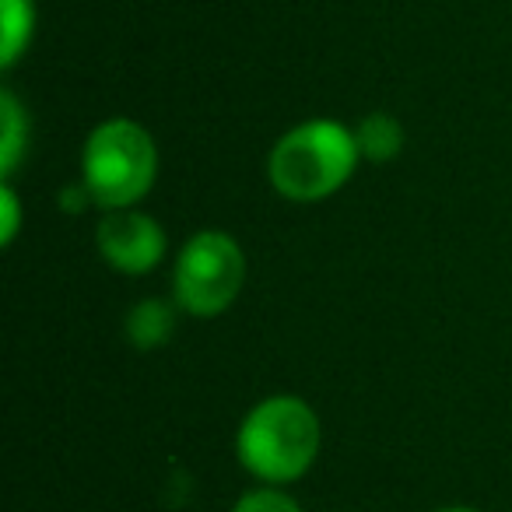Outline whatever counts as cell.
<instances>
[{
    "label": "cell",
    "mask_w": 512,
    "mask_h": 512,
    "mask_svg": "<svg viewBox=\"0 0 512 512\" xmlns=\"http://www.w3.org/2000/svg\"><path fill=\"white\" fill-rule=\"evenodd\" d=\"M232 512H302L299 502L292 495L278 488V484H267V488H253L235 502Z\"/></svg>",
    "instance_id": "cell-9"
},
{
    "label": "cell",
    "mask_w": 512,
    "mask_h": 512,
    "mask_svg": "<svg viewBox=\"0 0 512 512\" xmlns=\"http://www.w3.org/2000/svg\"><path fill=\"white\" fill-rule=\"evenodd\" d=\"M355 144L365 162H390L404 148V127L390 113H372L355 127Z\"/></svg>",
    "instance_id": "cell-6"
},
{
    "label": "cell",
    "mask_w": 512,
    "mask_h": 512,
    "mask_svg": "<svg viewBox=\"0 0 512 512\" xmlns=\"http://www.w3.org/2000/svg\"><path fill=\"white\" fill-rule=\"evenodd\" d=\"M439 512H477V509H463V505H453V509H439Z\"/></svg>",
    "instance_id": "cell-12"
},
{
    "label": "cell",
    "mask_w": 512,
    "mask_h": 512,
    "mask_svg": "<svg viewBox=\"0 0 512 512\" xmlns=\"http://www.w3.org/2000/svg\"><path fill=\"white\" fill-rule=\"evenodd\" d=\"M36 29L32 0H0V64L11 67L29 46Z\"/></svg>",
    "instance_id": "cell-7"
},
{
    "label": "cell",
    "mask_w": 512,
    "mask_h": 512,
    "mask_svg": "<svg viewBox=\"0 0 512 512\" xmlns=\"http://www.w3.org/2000/svg\"><path fill=\"white\" fill-rule=\"evenodd\" d=\"M172 306L162 299H144L127 313V337L134 348H158L172 334Z\"/></svg>",
    "instance_id": "cell-8"
},
{
    "label": "cell",
    "mask_w": 512,
    "mask_h": 512,
    "mask_svg": "<svg viewBox=\"0 0 512 512\" xmlns=\"http://www.w3.org/2000/svg\"><path fill=\"white\" fill-rule=\"evenodd\" d=\"M239 463L267 484L299 481L320 453V418L299 397H267L242 418L235 435Z\"/></svg>",
    "instance_id": "cell-1"
},
{
    "label": "cell",
    "mask_w": 512,
    "mask_h": 512,
    "mask_svg": "<svg viewBox=\"0 0 512 512\" xmlns=\"http://www.w3.org/2000/svg\"><path fill=\"white\" fill-rule=\"evenodd\" d=\"M355 130L334 120H309L288 130L267 158V176L281 197L313 204L337 193L358 165Z\"/></svg>",
    "instance_id": "cell-2"
},
{
    "label": "cell",
    "mask_w": 512,
    "mask_h": 512,
    "mask_svg": "<svg viewBox=\"0 0 512 512\" xmlns=\"http://www.w3.org/2000/svg\"><path fill=\"white\" fill-rule=\"evenodd\" d=\"M0 109H4V172L15 169L18 155H22V144H25V120H22V109H18L15 95L4 92V99H0Z\"/></svg>",
    "instance_id": "cell-10"
},
{
    "label": "cell",
    "mask_w": 512,
    "mask_h": 512,
    "mask_svg": "<svg viewBox=\"0 0 512 512\" xmlns=\"http://www.w3.org/2000/svg\"><path fill=\"white\" fill-rule=\"evenodd\" d=\"M0 207H4V232H0V239H4V246H11L18 235V197L11 193V186L0 190Z\"/></svg>",
    "instance_id": "cell-11"
},
{
    "label": "cell",
    "mask_w": 512,
    "mask_h": 512,
    "mask_svg": "<svg viewBox=\"0 0 512 512\" xmlns=\"http://www.w3.org/2000/svg\"><path fill=\"white\" fill-rule=\"evenodd\" d=\"M99 253L106 264L123 274H148L162 264L165 232L151 214L120 207L109 211L99 225Z\"/></svg>",
    "instance_id": "cell-5"
},
{
    "label": "cell",
    "mask_w": 512,
    "mask_h": 512,
    "mask_svg": "<svg viewBox=\"0 0 512 512\" xmlns=\"http://www.w3.org/2000/svg\"><path fill=\"white\" fill-rule=\"evenodd\" d=\"M246 281V256L228 232H197L176 256L172 292L176 306L200 320L221 316L235 302Z\"/></svg>",
    "instance_id": "cell-4"
},
{
    "label": "cell",
    "mask_w": 512,
    "mask_h": 512,
    "mask_svg": "<svg viewBox=\"0 0 512 512\" xmlns=\"http://www.w3.org/2000/svg\"><path fill=\"white\" fill-rule=\"evenodd\" d=\"M158 172V151L151 134L134 120H106L92 130L81 155L85 193L106 211L134 207L151 190Z\"/></svg>",
    "instance_id": "cell-3"
}]
</instances>
